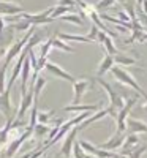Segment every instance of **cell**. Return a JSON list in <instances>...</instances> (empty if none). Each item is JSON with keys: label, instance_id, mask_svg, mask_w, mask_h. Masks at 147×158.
Here are the masks:
<instances>
[{"label": "cell", "instance_id": "d6986e66", "mask_svg": "<svg viewBox=\"0 0 147 158\" xmlns=\"http://www.w3.org/2000/svg\"><path fill=\"white\" fill-rule=\"evenodd\" d=\"M74 135H76V130L71 131V135L66 138V141H65V144H63V147H62V153H63L65 156H70V150H71V144H73Z\"/></svg>", "mask_w": 147, "mask_h": 158}, {"label": "cell", "instance_id": "8fae6325", "mask_svg": "<svg viewBox=\"0 0 147 158\" xmlns=\"http://www.w3.org/2000/svg\"><path fill=\"white\" fill-rule=\"evenodd\" d=\"M112 67H114V57L112 56H108L106 54L104 57H103V60L100 62V65H98V70H97V76L98 77H101L104 73H108V71H111L112 70Z\"/></svg>", "mask_w": 147, "mask_h": 158}, {"label": "cell", "instance_id": "7c38bea8", "mask_svg": "<svg viewBox=\"0 0 147 158\" xmlns=\"http://www.w3.org/2000/svg\"><path fill=\"white\" fill-rule=\"evenodd\" d=\"M89 87V81H86V79H81V81H76L73 84V89H74V104H78L79 101H81L82 95H84V92L86 89Z\"/></svg>", "mask_w": 147, "mask_h": 158}, {"label": "cell", "instance_id": "836d02e7", "mask_svg": "<svg viewBox=\"0 0 147 158\" xmlns=\"http://www.w3.org/2000/svg\"><path fill=\"white\" fill-rule=\"evenodd\" d=\"M141 8H142V13H144V15H147V0H144V2H142Z\"/></svg>", "mask_w": 147, "mask_h": 158}, {"label": "cell", "instance_id": "4316f807", "mask_svg": "<svg viewBox=\"0 0 147 158\" xmlns=\"http://www.w3.org/2000/svg\"><path fill=\"white\" fill-rule=\"evenodd\" d=\"M51 115H52V111H49V112H38V122L44 125V123L49 120Z\"/></svg>", "mask_w": 147, "mask_h": 158}, {"label": "cell", "instance_id": "e575fe53", "mask_svg": "<svg viewBox=\"0 0 147 158\" xmlns=\"http://www.w3.org/2000/svg\"><path fill=\"white\" fill-rule=\"evenodd\" d=\"M144 41H147V33H144V35L141 36V40H139V43H144Z\"/></svg>", "mask_w": 147, "mask_h": 158}, {"label": "cell", "instance_id": "83f0119b", "mask_svg": "<svg viewBox=\"0 0 147 158\" xmlns=\"http://www.w3.org/2000/svg\"><path fill=\"white\" fill-rule=\"evenodd\" d=\"M117 19H120V21H122V22H128L130 24V21H131V18L128 16V13L127 11H117Z\"/></svg>", "mask_w": 147, "mask_h": 158}, {"label": "cell", "instance_id": "2e32d148", "mask_svg": "<svg viewBox=\"0 0 147 158\" xmlns=\"http://www.w3.org/2000/svg\"><path fill=\"white\" fill-rule=\"evenodd\" d=\"M52 48L60 49V51H65V52H74V48L68 46L65 41H62L60 38H52Z\"/></svg>", "mask_w": 147, "mask_h": 158}, {"label": "cell", "instance_id": "4fadbf2b", "mask_svg": "<svg viewBox=\"0 0 147 158\" xmlns=\"http://www.w3.org/2000/svg\"><path fill=\"white\" fill-rule=\"evenodd\" d=\"M57 38L62 41H79V43H93L87 35H73V33H59Z\"/></svg>", "mask_w": 147, "mask_h": 158}, {"label": "cell", "instance_id": "5b68a950", "mask_svg": "<svg viewBox=\"0 0 147 158\" xmlns=\"http://www.w3.org/2000/svg\"><path fill=\"white\" fill-rule=\"evenodd\" d=\"M33 133V130L32 128H27L24 131V133L18 138V139H15V141H11L10 144H8V147H6V158H11V156H15V153L19 150V147L22 146V142L24 141H27L29 138H30V135Z\"/></svg>", "mask_w": 147, "mask_h": 158}, {"label": "cell", "instance_id": "f546056e", "mask_svg": "<svg viewBox=\"0 0 147 158\" xmlns=\"http://www.w3.org/2000/svg\"><path fill=\"white\" fill-rule=\"evenodd\" d=\"M104 114H106V112H104V111H100V112H98V114H97V115H93V117H90V118H89V120H87V122H86V123H84V127H86V125H89V123H90V122H95V120H97V118H100V117H103V115H104Z\"/></svg>", "mask_w": 147, "mask_h": 158}, {"label": "cell", "instance_id": "8d00e7d4", "mask_svg": "<svg viewBox=\"0 0 147 158\" xmlns=\"http://www.w3.org/2000/svg\"><path fill=\"white\" fill-rule=\"evenodd\" d=\"M116 2H122V3H124V2H125V0H116Z\"/></svg>", "mask_w": 147, "mask_h": 158}, {"label": "cell", "instance_id": "5bb4252c", "mask_svg": "<svg viewBox=\"0 0 147 158\" xmlns=\"http://www.w3.org/2000/svg\"><path fill=\"white\" fill-rule=\"evenodd\" d=\"M114 63H117V67H131L136 63V60L133 57H128L127 54H117L114 56Z\"/></svg>", "mask_w": 147, "mask_h": 158}, {"label": "cell", "instance_id": "603a6c76", "mask_svg": "<svg viewBox=\"0 0 147 158\" xmlns=\"http://www.w3.org/2000/svg\"><path fill=\"white\" fill-rule=\"evenodd\" d=\"M114 2H116V0H100V2L95 5V10H97L98 13H101V11H104V10L111 8V6L114 5Z\"/></svg>", "mask_w": 147, "mask_h": 158}, {"label": "cell", "instance_id": "52a82bcc", "mask_svg": "<svg viewBox=\"0 0 147 158\" xmlns=\"http://www.w3.org/2000/svg\"><path fill=\"white\" fill-rule=\"evenodd\" d=\"M24 8L19 6L18 3H13V2H2L0 0V16H18L22 15Z\"/></svg>", "mask_w": 147, "mask_h": 158}, {"label": "cell", "instance_id": "d590c367", "mask_svg": "<svg viewBox=\"0 0 147 158\" xmlns=\"http://www.w3.org/2000/svg\"><path fill=\"white\" fill-rule=\"evenodd\" d=\"M144 29L147 30V15H144Z\"/></svg>", "mask_w": 147, "mask_h": 158}, {"label": "cell", "instance_id": "277c9868", "mask_svg": "<svg viewBox=\"0 0 147 158\" xmlns=\"http://www.w3.org/2000/svg\"><path fill=\"white\" fill-rule=\"evenodd\" d=\"M13 40H15V29L10 27L0 35V59H5L8 49L13 46Z\"/></svg>", "mask_w": 147, "mask_h": 158}, {"label": "cell", "instance_id": "4dcf8cb0", "mask_svg": "<svg viewBox=\"0 0 147 158\" xmlns=\"http://www.w3.org/2000/svg\"><path fill=\"white\" fill-rule=\"evenodd\" d=\"M74 155H76V158H84V153L81 152V146H74Z\"/></svg>", "mask_w": 147, "mask_h": 158}, {"label": "cell", "instance_id": "44dd1931", "mask_svg": "<svg viewBox=\"0 0 147 158\" xmlns=\"http://www.w3.org/2000/svg\"><path fill=\"white\" fill-rule=\"evenodd\" d=\"M6 70H8V65L2 63L0 65V94H3L6 85H5V76H6Z\"/></svg>", "mask_w": 147, "mask_h": 158}, {"label": "cell", "instance_id": "8992f818", "mask_svg": "<svg viewBox=\"0 0 147 158\" xmlns=\"http://www.w3.org/2000/svg\"><path fill=\"white\" fill-rule=\"evenodd\" d=\"M30 106H33V87H30V90H27L25 95H22L19 109H18V114H16V120H21V118L25 115V112L29 111Z\"/></svg>", "mask_w": 147, "mask_h": 158}, {"label": "cell", "instance_id": "d4e9b609", "mask_svg": "<svg viewBox=\"0 0 147 158\" xmlns=\"http://www.w3.org/2000/svg\"><path fill=\"white\" fill-rule=\"evenodd\" d=\"M98 106H66L65 111H93V109H97Z\"/></svg>", "mask_w": 147, "mask_h": 158}, {"label": "cell", "instance_id": "6da1fadb", "mask_svg": "<svg viewBox=\"0 0 147 158\" xmlns=\"http://www.w3.org/2000/svg\"><path fill=\"white\" fill-rule=\"evenodd\" d=\"M111 73L119 79V81L120 82H122V84H125V85H130V87H133V89H135L136 92H138V94H141V95H145V92L139 87V84L136 82V79L135 77H133L125 68H122V67H112V70H111ZM147 97V95H145Z\"/></svg>", "mask_w": 147, "mask_h": 158}, {"label": "cell", "instance_id": "3957f363", "mask_svg": "<svg viewBox=\"0 0 147 158\" xmlns=\"http://www.w3.org/2000/svg\"><path fill=\"white\" fill-rule=\"evenodd\" d=\"M52 11H54V6H51V8H48V10L41 11V13H38V15H29V13H22V15H21V18H22V19H25L27 22H30L32 25H43V24H51L52 21H54V19L51 18Z\"/></svg>", "mask_w": 147, "mask_h": 158}, {"label": "cell", "instance_id": "484cf974", "mask_svg": "<svg viewBox=\"0 0 147 158\" xmlns=\"http://www.w3.org/2000/svg\"><path fill=\"white\" fill-rule=\"evenodd\" d=\"M98 33H100V29L97 27V25H92V27H90V32H89L87 36L92 40L93 43H95V41H97V38H98Z\"/></svg>", "mask_w": 147, "mask_h": 158}, {"label": "cell", "instance_id": "ffe728a7", "mask_svg": "<svg viewBox=\"0 0 147 158\" xmlns=\"http://www.w3.org/2000/svg\"><path fill=\"white\" fill-rule=\"evenodd\" d=\"M60 19H62V21H65V22H71V24H76V25H82V24H84L82 18L79 16V15H73V13H70V15H65V16H62Z\"/></svg>", "mask_w": 147, "mask_h": 158}, {"label": "cell", "instance_id": "e0dca14e", "mask_svg": "<svg viewBox=\"0 0 147 158\" xmlns=\"http://www.w3.org/2000/svg\"><path fill=\"white\" fill-rule=\"evenodd\" d=\"M51 49H52V38H49L44 44H41V48H40V59H41V60H48V56H49Z\"/></svg>", "mask_w": 147, "mask_h": 158}, {"label": "cell", "instance_id": "7a4b0ae2", "mask_svg": "<svg viewBox=\"0 0 147 158\" xmlns=\"http://www.w3.org/2000/svg\"><path fill=\"white\" fill-rule=\"evenodd\" d=\"M13 82L8 81V85L3 94H0V114H3L6 120H13V104H11V89Z\"/></svg>", "mask_w": 147, "mask_h": 158}, {"label": "cell", "instance_id": "ba28073f", "mask_svg": "<svg viewBox=\"0 0 147 158\" xmlns=\"http://www.w3.org/2000/svg\"><path fill=\"white\" fill-rule=\"evenodd\" d=\"M44 68H46V70H48V71H49L51 74H54L56 77L65 79V81H70V82H73V84L76 82V79H74V77H73V76H71V74H70L68 71H65V70H63L62 67H59L57 63H52V62H48Z\"/></svg>", "mask_w": 147, "mask_h": 158}, {"label": "cell", "instance_id": "d6a6232c", "mask_svg": "<svg viewBox=\"0 0 147 158\" xmlns=\"http://www.w3.org/2000/svg\"><path fill=\"white\" fill-rule=\"evenodd\" d=\"M5 30H6V29H5V19L0 18V35H2Z\"/></svg>", "mask_w": 147, "mask_h": 158}, {"label": "cell", "instance_id": "30bf717a", "mask_svg": "<svg viewBox=\"0 0 147 158\" xmlns=\"http://www.w3.org/2000/svg\"><path fill=\"white\" fill-rule=\"evenodd\" d=\"M30 71H32V63H30V59H29V54L24 60V65H22V70H21V90H22V95H25V87L29 84V76H30Z\"/></svg>", "mask_w": 147, "mask_h": 158}, {"label": "cell", "instance_id": "f1b7e54d", "mask_svg": "<svg viewBox=\"0 0 147 158\" xmlns=\"http://www.w3.org/2000/svg\"><path fill=\"white\" fill-rule=\"evenodd\" d=\"M74 3H76V0H59V5H62V6H70V8H73Z\"/></svg>", "mask_w": 147, "mask_h": 158}, {"label": "cell", "instance_id": "74e56055", "mask_svg": "<svg viewBox=\"0 0 147 158\" xmlns=\"http://www.w3.org/2000/svg\"><path fill=\"white\" fill-rule=\"evenodd\" d=\"M87 158H92V156H87Z\"/></svg>", "mask_w": 147, "mask_h": 158}, {"label": "cell", "instance_id": "9a60e30c", "mask_svg": "<svg viewBox=\"0 0 147 158\" xmlns=\"http://www.w3.org/2000/svg\"><path fill=\"white\" fill-rule=\"evenodd\" d=\"M103 46H104V49H106V54L108 56H117L119 52H117V48H116V44L112 43V38L111 36H106L104 38V41H103Z\"/></svg>", "mask_w": 147, "mask_h": 158}, {"label": "cell", "instance_id": "ac0fdd59", "mask_svg": "<svg viewBox=\"0 0 147 158\" xmlns=\"http://www.w3.org/2000/svg\"><path fill=\"white\" fill-rule=\"evenodd\" d=\"M70 11H71V8H70V6H62V5H57V6H54V11H52L51 18H52V19H56V18H62V16H65V15H68Z\"/></svg>", "mask_w": 147, "mask_h": 158}, {"label": "cell", "instance_id": "cb8c5ba5", "mask_svg": "<svg viewBox=\"0 0 147 158\" xmlns=\"http://www.w3.org/2000/svg\"><path fill=\"white\" fill-rule=\"evenodd\" d=\"M33 131H35V135H36L38 138H41V136H44L48 131H49V128H48L46 125H43V123H38V125H35Z\"/></svg>", "mask_w": 147, "mask_h": 158}, {"label": "cell", "instance_id": "9c48e42d", "mask_svg": "<svg viewBox=\"0 0 147 158\" xmlns=\"http://www.w3.org/2000/svg\"><path fill=\"white\" fill-rule=\"evenodd\" d=\"M131 32H133V33H131V36L125 40L124 44H130V43H133V41H139L141 36L144 35L145 29H144V25L139 22V19H138V18H136V19H133V22H131Z\"/></svg>", "mask_w": 147, "mask_h": 158}, {"label": "cell", "instance_id": "1f68e13d", "mask_svg": "<svg viewBox=\"0 0 147 158\" xmlns=\"http://www.w3.org/2000/svg\"><path fill=\"white\" fill-rule=\"evenodd\" d=\"M106 36H108V35H106L104 32H101V30H100V33H98V38H97V41H98L100 44H103V41H104V38H106Z\"/></svg>", "mask_w": 147, "mask_h": 158}, {"label": "cell", "instance_id": "7402d4cb", "mask_svg": "<svg viewBox=\"0 0 147 158\" xmlns=\"http://www.w3.org/2000/svg\"><path fill=\"white\" fill-rule=\"evenodd\" d=\"M11 27L15 29V30H30V29L33 27V25H32L30 22H27L25 19H22V18H21V21L15 22V24L11 25Z\"/></svg>", "mask_w": 147, "mask_h": 158}]
</instances>
